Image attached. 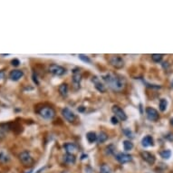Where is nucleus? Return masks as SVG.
I'll return each mask as SVG.
<instances>
[{
  "label": "nucleus",
  "mask_w": 173,
  "mask_h": 173,
  "mask_svg": "<svg viewBox=\"0 0 173 173\" xmlns=\"http://www.w3.org/2000/svg\"><path fill=\"white\" fill-rule=\"evenodd\" d=\"M101 79L104 81V82L109 86V87L113 91L120 93L124 90L126 87V80L123 76L113 74V73H109L104 75L101 76Z\"/></svg>",
  "instance_id": "1"
},
{
  "label": "nucleus",
  "mask_w": 173,
  "mask_h": 173,
  "mask_svg": "<svg viewBox=\"0 0 173 173\" xmlns=\"http://www.w3.org/2000/svg\"><path fill=\"white\" fill-rule=\"evenodd\" d=\"M38 113L40 114L41 117L46 120H52L54 119L55 116V111L54 108H52L50 106H43L40 108L38 111Z\"/></svg>",
  "instance_id": "2"
},
{
  "label": "nucleus",
  "mask_w": 173,
  "mask_h": 173,
  "mask_svg": "<svg viewBox=\"0 0 173 173\" xmlns=\"http://www.w3.org/2000/svg\"><path fill=\"white\" fill-rule=\"evenodd\" d=\"M48 70L50 74H52L53 75H55V76H62L66 73V69L64 67L59 64H51L48 68Z\"/></svg>",
  "instance_id": "3"
},
{
  "label": "nucleus",
  "mask_w": 173,
  "mask_h": 173,
  "mask_svg": "<svg viewBox=\"0 0 173 173\" xmlns=\"http://www.w3.org/2000/svg\"><path fill=\"white\" fill-rule=\"evenodd\" d=\"M109 62L115 69H122L124 66V60L119 55H112L109 59Z\"/></svg>",
  "instance_id": "4"
},
{
  "label": "nucleus",
  "mask_w": 173,
  "mask_h": 173,
  "mask_svg": "<svg viewBox=\"0 0 173 173\" xmlns=\"http://www.w3.org/2000/svg\"><path fill=\"white\" fill-rule=\"evenodd\" d=\"M72 81L74 87L77 90L80 88V84L82 81V74L79 68H74L73 70V76H72Z\"/></svg>",
  "instance_id": "5"
},
{
  "label": "nucleus",
  "mask_w": 173,
  "mask_h": 173,
  "mask_svg": "<svg viewBox=\"0 0 173 173\" xmlns=\"http://www.w3.org/2000/svg\"><path fill=\"white\" fill-rule=\"evenodd\" d=\"M19 160L22 162V164H24L25 166H31L34 162V160L31 156L30 152L27 150H25L19 154Z\"/></svg>",
  "instance_id": "6"
},
{
  "label": "nucleus",
  "mask_w": 173,
  "mask_h": 173,
  "mask_svg": "<svg viewBox=\"0 0 173 173\" xmlns=\"http://www.w3.org/2000/svg\"><path fill=\"white\" fill-rule=\"evenodd\" d=\"M145 112H146V116H147L148 120H151V122H156V120H158L159 118H160L158 111L156 109H154V108L147 107L146 110H145Z\"/></svg>",
  "instance_id": "7"
},
{
  "label": "nucleus",
  "mask_w": 173,
  "mask_h": 173,
  "mask_svg": "<svg viewBox=\"0 0 173 173\" xmlns=\"http://www.w3.org/2000/svg\"><path fill=\"white\" fill-rule=\"evenodd\" d=\"M62 115L69 123H74L76 119V115L74 114V112L69 108H64L62 110Z\"/></svg>",
  "instance_id": "8"
},
{
  "label": "nucleus",
  "mask_w": 173,
  "mask_h": 173,
  "mask_svg": "<svg viewBox=\"0 0 173 173\" xmlns=\"http://www.w3.org/2000/svg\"><path fill=\"white\" fill-rule=\"evenodd\" d=\"M112 111L114 113V116H116L119 120H127V114L120 106L113 105L112 108Z\"/></svg>",
  "instance_id": "9"
},
{
  "label": "nucleus",
  "mask_w": 173,
  "mask_h": 173,
  "mask_svg": "<svg viewBox=\"0 0 173 173\" xmlns=\"http://www.w3.org/2000/svg\"><path fill=\"white\" fill-rule=\"evenodd\" d=\"M115 159H116V161H118L120 163L124 164V163H128V162L131 161L132 156H131V154H128V153L120 152V153H118V154L115 155Z\"/></svg>",
  "instance_id": "10"
},
{
  "label": "nucleus",
  "mask_w": 173,
  "mask_h": 173,
  "mask_svg": "<svg viewBox=\"0 0 173 173\" xmlns=\"http://www.w3.org/2000/svg\"><path fill=\"white\" fill-rule=\"evenodd\" d=\"M141 157L142 158L144 161H146L150 165H153L155 163V161H156V158H155L154 155L149 151H142Z\"/></svg>",
  "instance_id": "11"
},
{
  "label": "nucleus",
  "mask_w": 173,
  "mask_h": 173,
  "mask_svg": "<svg viewBox=\"0 0 173 173\" xmlns=\"http://www.w3.org/2000/svg\"><path fill=\"white\" fill-rule=\"evenodd\" d=\"M92 82H93L94 87H95V89L97 91H99L100 93H105V91H106L105 86H104V84H103L102 82H101V81H100V79L98 77H96V76L93 77Z\"/></svg>",
  "instance_id": "12"
},
{
  "label": "nucleus",
  "mask_w": 173,
  "mask_h": 173,
  "mask_svg": "<svg viewBox=\"0 0 173 173\" xmlns=\"http://www.w3.org/2000/svg\"><path fill=\"white\" fill-rule=\"evenodd\" d=\"M23 76H24V73L21 70H13L9 74L10 80L11 81H14V82H16V81L20 80Z\"/></svg>",
  "instance_id": "13"
},
{
  "label": "nucleus",
  "mask_w": 173,
  "mask_h": 173,
  "mask_svg": "<svg viewBox=\"0 0 173 173\" xmlns=\"http://www.w3.org/2000/svg\"><path fill=\"white\" fill-rule=\"evenodd\" d=\"M11 124L10 123H1L0 124V139L4 138L7 133L10 131Z\"/></svg>",
  "instance_id": "14"
},
{
  "label": "nucleus",
  "mask_w": 173,
  "mask_h": 173,
  "mask_svg": "<svg viewBox=\"0 0 173 173\" xmlns=\"http://www.w3.org/2000/svg\"><path fill=\"white\" fill-rule=\"evenodd\" d=\"M142 145L143 147H145V148L153 146L154 145V140H153V138L150 135H147V136L143 137L142 140Z\"/></svg>",
  "instance_id": "15"
},
{
  "label": "nucleus",
  "mask_w": 173,
  "mask_h": 173,
  "mask_svg": "<svg viewBox=\"0 0 173 173\" xmlns=\"http://www.w3.org/2000/svg\"><path fill=\"white\" fill-rule=\"evenodd\" d=\"M64 161L66 164H69V165H72V164H74L75 163V156L73 154V153H66L64 156Z\"/></svg>",
  "instance_id": "16"
},
{
  "label": "nucleus",
  "mask_w": 173,
  "mask_h": 173,
  "mask_svg": "<svg viewBox=\"0 0 173 173\" xmlns=\"http://www.w3.org/2000/svg\"><path fill=\"white\" fill-rule=\"evenodd\" d=\"M59 93L63 97H66L68 95V85L66 83H62L58 88Z\"/></svg>",
  "instance_id": "17"
},
{
  "label": "nucleus",
  "mask_w": 173,
  "mask_h": 173,
  "mask_svg": "<svg viewBox=\"0 0 173 173\" xmlns=\"http://www.w3.org/2000/svg\"><path fill=\"white\" fill-rule=\"evenodd\" d=\"M64 148L66 150V153H73L74 151L76 150V145L74 143L67 142L64 145Z\"/></svg>",
  "instance_id": "18"
},
{
  "label": "nucleus",
  "mask_w": 173,
  "mask_h": 173,
  "mask_svg": "<svg viewBox=\"0 0 173 173\" xmlns=\"http://www.w3.org/2000/svg\"><path fill=\"white\" fill-rule=\"evenodd\" d=\"M86 139L90 143H93L97 141V134L94 131H89L86 134Z\"/></svg>",
  "instance_id": "19"
},
{
  "label": "nucleus",
  "mask_w": 173,
  "mask_h": 173,
  "mask_svg": "<svg viewBox=\"0 0 173 173\" xmlns=\"http://www.w3.org/2000/svg\"><path fill=\"white\" fill-rule=\"evenodd\" d=\"M108 140V134L104 131H101L97 136V142L98 143H103Z\"/></svg>",
  "instance_id": "20"
},
{
  "label": "nucleus",
  "mask_w": 173,
  "mask_h": 173,
  "mask_svg": "<svg viewBox=\"0 0 173 173\" xmlns=\"http://www.w3.org/2000/svg\"><path fill=\"white\" fill-rule=\"evenodd\" d=\"M168 107V101L164 98L160 100V103H159V108L161 112H165L166 109Z\"/></svg>",
  "instance_id": "21"
},
{
  "label": "nucleus",
  "mask_w": 173,
  "mask_h": 173,
  "mask_svg": "<svg viewBox=\"0 0 173 173\" xmlns=\"http://www.w3.org/2000/svg\"><path fill=\"white\" fill-rule=\"evenodd\" d=\"M123 149L126 151H130L133 149V143L130 140H125L123 141Z\"/></svg>",
  "instance_id": "22"
},
{
  "label": "nucleus",
  "mask_w": 173,
  "mask_h": 173,
  "mask_svg": "<svg viewBox=\"0 0 173 173\" xmlns=\"http://www.w3.org/2000/svg\"><path fill=\"white\" fill-rule=\"evenodd\" d=\"M160 155H161V157L162 159L168 160V159H169L170 156H171V151H170L169 150H164L161 151Z\"/></svg>",
  "instance_id": "23"
},
{
  "label": "nucleus",
  "mask_w": 173,
  "mask_h": 173,
  "mask_svg": "<svg viewBox=\"0 0 173 173\" xmlns=\"http://www.w3.org/2000/svg\"><path fill=\"white\" fill-rule=\"evenodd\" d=\"M100 173H112L111 168L107 164H102L100 168Z\"/></svg>",
  "instance_id": "24"
},
{
  "label": "nucleus",
  "mask_w": 173,
  "mask_h": 173,
  "mask_svg": "<svg viewBox=\"0 0 173 173\" xmlns=\"http://www.w3.org/2000/svg\"><path fill=\"white\" fill-rule=\"evenodd\" d=\"M162 57H163V55H161V54H153V55H151V59L155 63L161 62L162 60Z\"/></svg>",
  "instance_id": "25"
},
{
  "label": "nucleus",
  "mask_w": 173,
  "mask_h": 173,
  "mask_svg": "<svg viewBox=\"0 0 173 173\" xmlns=\"http://www.w3.org/2000/svg\"><path fill=\"white\" fill-rule=\"evenodd\" d=\"M78 57H79L80 60H82V61L84 62V63H87V64H91V63H92L91 59H90L87 55H79Z\"/></svg>",
  "instance_id": "26"
},
{
  "label": "nucleus",
  "mask_w": 173,
  "mask_h": 173,
  "mask_svg": "<svg viewBox=\"0 0 173 173\" xmlns=\"http://www.w3.org/2000/svg\"><path fill=\"white\" fill-rule=\"evenodd\" d=\"M105 151H106L107 154H113L114 151H115V147H114V145L111 144V145H109L108 147H106Z\"/></svg>",
  "instance_id": "27"
},
{
  "label": "nucleus",
  "mask_w": 173,
  "mask_h": 173,
  "mask_svg": "<svg viewBox=\"0 0 173 173\" xmlns=\"http://www.w3.org/2000/svg\"><path fill=\"white\" fill-rule=\"evenodd\" d=\"M123 132H124V134L128 137V138H131V139H132V138H134V135H133V133H132V131L130 130V129H124L123 130Z\"/></svg>",
  "instance_id": "28"
},
{
  "label": "nucleus",
  "mask_w": 173,
  "mask_h": 173,
  "mask_svg": "<svg viewBox=\"0 0 173 173\" xmlns=\"http://www.w3.org/2000/svg\"><path fill=\"white\" fill-rule=\"evenodd\" d=\"M164 138H165L166 140L169 141V142H173V133L172 132H169V133L165 134Z\"/></svg>",
  "instance_id": "29"
},
{
  "label": "nucleus",
  "mask_w": 173,
  "mask_h": 173,
  "mask_svg": "<svg viewBox=\"0 0 173 173\" xmlns=\"http://www.w3.org/2000/svg\"><path fill=\"white\" fill-rule=\"evenodd\" d=\"M111 122H112V123L113 124V125H116V124H118V118L116 117V116H112V118H111Z\"/></svg>",
  "instance_id": "30"
},
{
  "label": "nucleus",
  "mask_w": 173,
  "mask_h": 173,
  "mask_svg": "<svg viewBox=\"0 0 173 173\" xmlns=\"http://www.w3.org/2000/svg\"><path fill=\"white\" fill-rule=\"evenodd\" d=\"M11 63H12V65H14V66H18L19 64H20L18 59H14V60H12Z\"/></svg>",
  "instance_id": "31"
},
{
  "label": "nucleus",
  "mask_w": 173,
  "mask_h": 173,
  "mask_svg": "<svg viewBox=\"0 0 173 173\" xmlns=\"http://www.w3.org/2000/svg\"><path fill=\"white\" fill-rule=\"evenodd\" d=\"M5 78V72L4 71H0V81L3 80Z\"/></svg>",
  "instance_id": "32"
},
{
  "label": "nucleus",
  "mask_w": 173,
  "mask_h": 173,
  "mask_svg": "<svg viewBox=\"0 0 173 173\" xmlns=\"http://www.w3.org/2000/svg\"><path fill=\"white\" fill-rule=\"evenodd\" d=\"M170 124H171V125L173 126V118H172V119L170 120Z\"/></svg>",
  "instance_id": "33"
},
{
  "label": "nucleus",
  "mask_w": 173,
  "mask_h": 173,
  "mask_svg": "<svg viewBox=\"0 0 173 173\" xmlns=\"http://www.w3.org/2000/svg\"><path fill=\"white\" fill-rule=\"evenodd\" d=\"M170 86H171V88H173V80H172L171 82H170Z\"/></svg>",
  "instance_id": "34"
}]
</instances>
